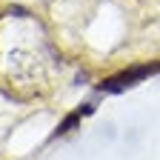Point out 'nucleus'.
<instances>
[{
	"label": "nucleus",
	"mask_w": 160,
	"mask_h": 160,
	"mask_svg": "<svg viewBox=\"0 0 160 160\" xmlns=\"http://www.w3.org/2000/svg\"><path fill=\"white\" fill-rule=\"evenodd\" d=\"M160 72V63H152V66H132L126 72H117L112 74L109 80H103V92H123V89H132L134 83H140V80H146L149 74Z\"/></svg>",
	"instance_id": "f257e3e1"
}]
</instances>
